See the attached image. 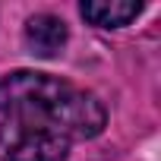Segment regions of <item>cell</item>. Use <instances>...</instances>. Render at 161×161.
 <instances>
[{
	"mask_svg": "<svg viewBox=\"0 0 161 161\" xmlns=\"http://www.w3.org/2000/svg\"><path fill=\"white\" fill-rule=\"evenodd\" d=\"M0 114L44 123L69 142L98 136L108 120L104 104L92 92L32 69H19L0 79Z\"/></svg>",
	"mask_w": 161,
	"mask_h": 161,
	"instance_id": "6da1fadb",
	"label": "cell"
},
{
	"mask_svg": "<svg viewBox=\"0 0 161 161\" xmlns=\"http://www.w3.org/2000/svg\"><path fill=\"white\" fill-rule=\"evenodd\" d=\"M66 155L69 139L44 123L22 117H3L0 123V158L3 161H63Z\"/></svg>",
	"mask_w": 161,
	"mask_h": 161,
	"instance_id": "7a4b0ae2",
	"label": "cell"
},
{
	"mask_svg": "<svg viewBox=\"0 0 161 161\" xmlns=\"http://www.w3.org/2000/svg\"><path fill=\"white\" fill-rule=\"evenodd\" d=\"M79 13L98 29H120L142 13V3H130V0H89V3L79 7Z\"/></svg>",
	"mask_w": 161,
	"mask_h": 161,
	"instance_id": "277c9868",
	"label": "cell"
},
{
	"mask_svg": "<svg viewBox=\"0 0 161 161\" xmlns=\"http://www.w3.org/2000/svg\"><path fill=\"white\" fill-rule=\"evenodd\" d=\"M25 44L35 57H54L63 51L66 44V22L51 16V13H38L25 22Z\"/></svg>",
	"mask_w": 161,
	"mask_h": 161,
	"instance_id": "3957f363",
	"label": "cell"
}]
</instances>
